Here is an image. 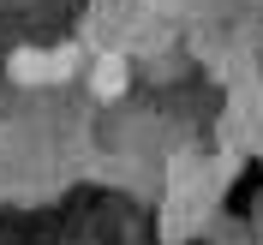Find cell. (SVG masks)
Instances as JSON below:
<instances>
[{
    "mask_svg": "<svg viewBox=\"0 0 263 245\" xmlns=\"http://www.w3.org/2000/svg\"><path fill=\"white\" fill-rule=\"evenodd\" d=\"M90 90H96V96H120V90H126V66H120V60H102L96 72H90Z\"/></svg>",
    "mask_w": 263,
    "mask_h": 245,
    "instance_id": "cell-1",
    "label": "cell"
}]
</instances>
